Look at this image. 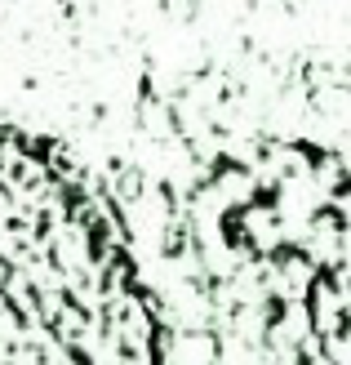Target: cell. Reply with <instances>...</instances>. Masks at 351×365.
<instances>
[{
  "instance_id": "cell-1",
  "label": "cell",
  "mask_w": 351,
  "mask_h": 365,
  "mask_svg": "<svg viewBox=\"0 0 351 365\" xmlns=\"http://www.w3.org/2000/svg\"><path fill=\"white\" fill-rule=\"evenodd\" d=\"M0 365H169L112 200L18 125H0Z\"/></svg>"
}]
</instances>
